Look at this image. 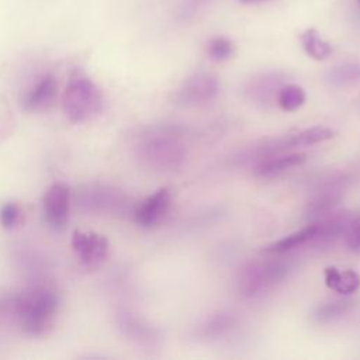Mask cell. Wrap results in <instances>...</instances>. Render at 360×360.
I'll list each match as a JSON object with an SVG mask.
<instances>
[{"mask_svg": "<svg viewBox=\"0 0 360 360\" xmlns=\"http://www.w3.org/2000/svg\"><path fill=\"white\" fill-rule=\"evenodd\" d=\"M60 300L55 290L49 287H31L13 300V311L21 329L28 335L45 333L58 312Z\"/></svg>", "mask_w": 360, "mask_h": 360, "instance_id": "obj_1", "label": "cell"}, {"mask_svg": "<svg viewBox=\"0 0 360 360\" xmlns=\"http://www.w3.org/2000/svg\"><path fill=\"white\" fill-rule=\"evenodd\" d=\"M104 97L97 84L82 72H73L63 93V112L73 124L86 122L98 115Z\"/></svg>", "mask_w": 360, "mask_h": 360, "instance_id": "obj_2", "label": "cell"}, {"mask_svg": "<svg viewBox=\"0 0 360 360\" xmlns=\"http://www.w3.org/2000/svg\"><path fill=\"white\" fill-rule=\"evenodd\" d=\"M139 156L156 170L179 169L186 159V148L179 135L170 129H155L146 134L139 143Z\"/></svg>", "mask_w": 360, "mask_h": 360, "instance_id": "obj_3", "label": "cell"}, {"mask_svg": "<svg viewBox=\"0 0 360 360\" xmlns=\"http://www.w3.org/2000/svg\"><path fill=\"white\" fill-rule=\"evenodd\" d=\"M290 273V264L280 259H263L246 263L236 276V290L245 298L262 295L280 284Z\"/></svg>", "mask_w": 360, "mask_h": 360, "instance_id": "obj_4", "label": "cell"}, {"mask_svg": "<svg viewBox=\"0 0 360 360\" xmlns=\"http://www.w3.org/2000/svg\"><path fill=\"white\" fill-rule=\"evenodd\" d=\"M349 177L345 174H333L323 179L314 190L309 201L307 202L305 215L309 219H319L328 212L333 211L335 207L343 197L347 187Z\"/></svg>", "mask_w": 360, "mask_h": 360, "instance_id": "obj_5", "label": "cell"}, {"mask_svg": "<svg viewBox=\"0 0 360 360\" xmlns=\"http://www.w3.org/2000/svg\"><path fill=\"white\" fill-rule=\"evenodd\" d=\"M72 249L77 260L91 269L104 262L108 253V240L94 231L75 229L72 233Z\"/></svg>", "mask_w": 360, "mask_h": 360, "instance_id": "obj_6", "label": "cell"}, {"mask_svg": "<svg viewBox=\"0 0 360 360\" xmlns=\"http://www.w3.org/2000/svg\"><path fill=\"white\" fill-rule=\"evenodd\" d=\"M44 217L53 229H63L69 219L70 188L62 181L51 184L42 197Z\"/></svg>", "mask_w": 360, "mask_h": 360, "instance_id": "obj_7", "label": "cell"}, {"mask_svg": "<svg viewBox=\"0 0 360 360\" xmlns=\"http://www.w3.org/2000/svg\"><path fill=\"white\" fill-rule=\"evenodd\" d=\"M219 91V83L210 73H194L176 93V100L184 105H197L211 101Z\"/></svg>", "mask_w": 360, "mask_h": 360, "instance_id": "obj_8", "label": "cell"}, {"mask_svg": "<svg viewBox=\"0 0 360 360\" xmlns=\"http://www.w3.org/2000/svg\"><path fill=\"white\" fill-rule=\"evenodd\" d=\"M170 202L172 195L169 188H159L134 210V221L142 228H152L165 218L170 208Z\"/></svg>", "mask_w": 360, "mask_h": 360, "instance_id": "obj_9", "label": "cell"}, {"mask_svg": "<svg viewBox=\"0 0 360 360\" xmlns=\"http://www.w3.org/2000/svg\"><path fill=\"white\" fill-rule=\"evenodd\" d=\"M352 218L353 217L346 211L333 210L328 212L315 221L316 232L309 243L315 246H326L335 243L338 239L343 238Z\"/></svg>", "mask_w": 360, "mask_h": 360, "instance_id": "obj_10", "label": "cell"}, {"mask_svg": "<svg viewBox=\"0 0 360 360\" xmlns=\"http://www.w3.org/2000/svg\"><path fill=\"white\" fill-rule=\"evenodd\" d=\"M283 86V77L277 73H263L260 76L253 77L246 89V98L257 107L267 108L276 103L277 93Z\"/></svg>", "mask_w": 360, "mask_h": 360, "instance_id": "obj_11", "label": "cell"}, {"mask_svg": "<svg viewBox=\"0 0 360 360\" xmlns=\"http://www.w3.org/2000/svg\"><path fill=\"white\" fill-rule=\"evenodd\" d=\"M58 94V82L55 76L45 75L25 94L22 105L27 111H39L52 105Z\"/></svg>", "mask_w": 360, "mask_h": 360, "instance_id": "obj_12", "label": "cell"}, {"mask_svg": "<svg viewBox=\"0 0 360 360\" xmlns=\"http://www.w3.org/2000/svg\"><path fill=\"white\" fill-rule=\"evenodd\" d=\"M307 160L305 153H287V155H273L260 160L255 169L253 174L257 177H271L277 176L285 170L302 165Z\"/></svg>", "mask_w": 360, "mask_h": 360, "instance_id": "obj_13", "label": "cell"}, {"mask_svg": "<svg viewBox=\"0 0 360 360\" xmlns=\"http://www.w3.org/2000/svg\"><path fill=\"white\" fill-rule=\"evenodd\" d=\"M323 277L326 287L340 295H350L360 288V274L350 269L340 270L329 266L323 270Z\"/></svg>", "mask_w": 360, "mask_h": 360, "instance_id": "obj_14", "label": "cell"}, {"mask_svg": "<svg viewBox=\"0 0 360 360\" xmlns=\"http://www.w3.org/2000/svg\"><path fill=\"white\" fill-rule=\"evenodd\" d=\"M315 232H316V224L311 222V224L305 225L304 228H301L300 231H295V232L270 243L269 246H266L263 249V253L283 255V253L291 252L300 246L309 243L312 240V238L315 236Z\"/></svg>", "mask_w": 360, "mask_h": 360, "instance_id": "obj_15", "label": "cell"}, {"mask_svg": "<svg viewBox=\"0 0 360 360\" xmlns=\"http://www.w3.org/2000/svg\"><path fill=\"white\" fill-rule=\"evenodd\" d=\"M118 323L125 335H128L129 338H132L141 343L150 345L158 340L156 329L153 326H150L149 323H146L143 319H141L132 314H128V312L120 314Z\"/></svg>", "mask_w": 360, "mask_h": 360, "instance_id": "obj_16", "label": "cell"}, {"mask_svg": "<svg viewBox=\"0 0 360 360\" xmlns=\"http://www.w3.org/2000/svg\"><path fill=\"white\" fill-rule=\"evenodd\" d=\"M354 301L352 300H335V301H329L325 302L322 305H318L314 312L311 314V318L314 322L316 323H330L335 322L338 319H340L342 316H345L346 314H349L353 307H354Z\"/></svg>", "mask_w": 360, "mask_h": 360, "instance_id": "obj_17", "label": "cell"}, {"mask_svg": "<svg viewBox=\"0 0 360 360\" xmlns=\"http://www.w3.org/2000/svg\"><path fill=\"white\" fill-rule=\"evenodd\" d=\"M238 319L231 312H218L208 318L198 329V335L205 339H217L232 330Z\"/></svg>", "mask_w": 360, "mask_h": 360, "instance_id": "obj_18", "label": "cell"}, {"mask_svg": "<svg viewBox=\"0 0 360 360\" xmlns=\"http://www.w3.org/2000/svg\"><path fill=\"white\" fill-rule=\"evenodd\" d=\"M336 132L332 128L323 125H315L307 129H302L294 135H288L290 146H311L316 143H322L325 141L332 139Z\"/></svg>", "mask_w": 360, "mask_h": 360, "instance_id": "obj_19", "label": "cell"}, {"mask_svg": "<svg viewBox=\"0 0 360 360\" xmlns=\"http://www.w3.org/2000/svg\"><path fill=\"white\" fill-rule=\"evenodd\" d=\"M301 45L305 51V53L315 59V60H323L332 53V46L329 42L321 38L318 31L315 28L305 30L300 37Z\"/></svg>", "mask_w": 360, "mask_h": 360, "instance_id": "obj_20", "label": "cell"}, {"mask_svg": "<svg viewBox=\"0 0 360 360\" xmlns=\"http://www.w3.org/2000/svg\"><path fill=\"white\" fill-rule=\"evenodd\" d=\"M307 100V94L304 91V89L298 84H283L277 93V98L276 103L277 105L287 112L295 111L300 107L304 105Z\"/></svg>", "mask_w": 360, "mask_h": 360, "instance_id": "obj_21", "label": "cell"}, {"mask_svg": "<svg viewBox=\"0 0 360 360\" xmlns=\"http://www.w3.org/2000/svg\"><path fill=\"white\" fill-rule=\"evenodd\" d=\"M328 82L335 87H346L360 82V63H345L335 66L328 73Z\"/></svg>", "mask_w": 360, "mask_h": 360, "instance_id": "obj_22", "label": "cell"}, {"mask_svg": "<svg viewBox=\"0 0 360 360\" xmlns=\"http://www.w3.org/2000/svg\"><path fill=\"white\" fill-rule=\"evenodd\" d=\"M235 53V44L225 37L211 38L207 44V55L214 62L228 60Z\"/></svg>", "mask_w": 360, "mask_h": 360, "instance_id": "obj_23", "label": "cell"}, {"mask_svg": "<svg viewBox=\"0 0 360 360\" xmlns=\"http://www.w3.org/2000/svg\"><path fill=\"white\" fill-rule=\"evenodd\" d=\"M343 239L349 252L360 255V215L352 218Z\"/></svg>", "mask_w": 360, "mask_h": 360, "instance_id": "obj_24", "label": "cell"}, {"mask_svg": "<svg viewBox=\"0 0 360 360\" xmlns=\"http://www.w3.org/2000/svg\"><path fill=\"white\" fill-rule=\"evenodd\" d=\"M20 207L15 202H7L0 208V225L6 229H11L20 219Z\"/></svg>", "mask_w": 360, "mask_h": 360, "instance_id": "obj_25", "label": "cell"}, {"mask_svg": "<svg viewBox=\"0 0 360 360\" xmlns=\"http://www.w3.org/2000/svg\"><path fill=\"white\" fill-rule=\"evenodd\" d=\"M242 3H259V1H266V0H240Z\"/></svg>", "mask_w": 360, "mask_h": 360, "instance_id": "obj_26", "label": "cell"}, {"mask_svg": "<svg viewBox=\"0 0 360 360\" xmlns=\"http://www.w3.org/2000/svg\"><path fill=\"white\" fill-rule=\"evenodd\" d=\"M359 4H360V0H359Z\"/></svg>", "mask_w": 360, "mask_h": 360, "instance_id": "obj_27", "label": "cell"}]
</instances>
